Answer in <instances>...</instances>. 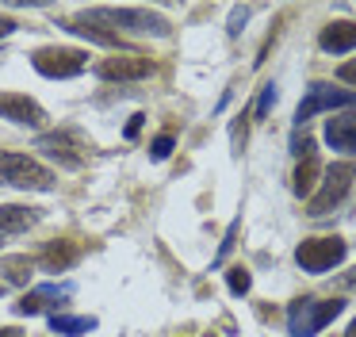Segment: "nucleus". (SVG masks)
<instances>
[{"label": "nucleus", "mask_w": 356, "mask_h": 337, "mask_svg": "<svg viewBox=\"0 0 356 337\" xmlns=\"http://www.w3.org/2000/svg\"><path fill=\"white\" fill-rule=\"evenodd\" d=\"M0 184L27 188V191H50L54 188V173H50L42 161L27 157V153L0 150Z\"/></svg>", "instance_id": "f257e3e1"}, {"label": "nucleus", "mask_w": 356, "mask_h": 337, "mask_svg": "<svg viewBox=\"0 0 356 337\" xmlns=\"http://www.w3.org/2000/svg\"><path fill=\"white\" fill-rule=\"evenodd\" d=\"M345 311L341 299H295L287 306V334L291 337H314L325 322H333Z\"/></svg>", "instance_id": "f03ea898"}, {"label": "nucleus", "mask_w": 356, "mask_h": 337, "mask_svg": "<svg viewBox=\"0 0 356 337\" xmlns=\"http://www.w3.org/2000/svg\"><path fill=\"white\" fill-rule=\"evenodd\" d=\"M81 19L88 23H111V27H123V31H134V35H169V19L146 12V8H92L85 12Z\"/></svg>", "instance_id": "7ed1b4c3"}, {"label": "nucleus", "mask_w": 356, "mask_h": 337, "mask_svg": "<svg viewBox=\"0 0 356 337\" xmlns=\"http://www.w3.org/2000/svg\"><path fill=\"white\" fill-rule=\"evenodd\" d=\"M353 180H356V165H353V161H337V165H330V168L322 173V188L310 196V211H307V214L322 219L325 211H333V207H337L341 199L348 196Z\"/></svg>", "instance_id": "20e7f679"}, {"label": "nucleus", "mask_w": 356, "mask_h": 337, "mask_svg": "<svg viewBox=\"0 0 356 337\" xmlns=\"http://www.w3.org/2000/svg\"><path fill=\"white\" fill-rule=\"evenodd\" d=\"M348 245L341 242V237H302L299 249H295V260H299L302 272H330V268H337L341 260H345Z\"/></svg>", "instance_id": "39448f33"}, {"label": "nucleus", "mask_w": 356, "mask_h": 337, "mask_svg": "<svg viewBox=\"0 0 356 337\" xmlns=\"http://www.w3.org/2000/svg\"><path fill=\"white\" fill-rule=\"evenodd\" d=\"M31 65L39 69L42 77L65 81V77H77L81 69L88 65V54L77 50V46H42V50L31 54Z\"/></svg>", "instance_id": "423d86ee"}, {"label": "nucleus", "mask_w": 356, "mask_h": 337, "mask_svg": "<svg viewBox=\"0 0 356 337\" xmlns=\"http://www.w3.org/2000/svg\"><path fill=\"white\" fill-rule=\"evenodd\" d=\"M333 107H356V96L345 88H333V84H310L307 96H302V104L295 107V123H307L310 115L318 111H333Z\"/></svg>", "instance_id": "0eeeda50"}, {"label": "nucleus", "mask_w": 356, "mask_h": 337, "mask_svg": "<svg viewBox=\"0 0 356 337\" xmlns=\"http://www.w3.org/2000/svg\"><path fill=\"white\" fill-rule=\"evenodd\" d=\"M154 73V61L142 54H111V58L96 61V77L104 81H142Z\"/></svg>", "instance_id": "6e6552de"}, {"label": "nucleus", "mask_w": 356, "mask_h": 337, "mask_svg": "<svg viewBox=\"0 0 356 337\" xmlns=\"http://www.w3.org/2000/svg\"><path fill=\"white\" fill-rule=\"evenodd\" d=\"M0 119H12L19 127H42L47 111L24 92H0Z\"/></svg>", "instance_id": "1a4fd4ad"}, {"label": "nucleus", "mask_w": 356, "mask_h": 337, "mask_svg": "<svg viewBox=\"0 0 356 337\" xmlns=\"http://www.w3.org/2000/svg\"><path fill=\"white\" fill-rule=\"evenodd\" d=\"M35 150H42L47 157H58L62 165H73V168L85 161V142H81L77 134H70V130H58V134H39Z\"/></svg>", "instance_id": "9d476101"}, {"label": "nucleus", "mask_w": 356, "mask_h": 337, "mask_svg": "<svg viewBox=\"0 0 356 337\" xmlns=\"http://www.w3.org/2000/svg\"><path fill=\"white\" fill-rule=\"evenodd\" d=\"M325 142L341 153H356V107H345L325 123Z\"/></svg>", "instance_id": "9b49d317"}, {"label": "nucleus", "mask_w": 356, "mask_h": 337, "mask_svg": "<svg viewBox=\"0 0 356 337\" xmlns=\"http://www.w3.org/2000/svg\"><path fill=\"white\" fill-rule=\"evenodd\" d=\"M77 257H81V249L73 242H47V249L39 253V265L47 268V272H65V268H73L77 265Z\"/></svg>", "instance_id": "f8f14e48"}, {"label": "nucleus", "mask_w": 356, "mask_h": 337, "mask_svg": "<svg viewBox=\"0 0 356 337\" xmlns=\"http://www.w3.org/2000/svg\"><path fill=\"white\" fill-rule=\"evenodd\" d=\"M322 50L325 54H348V50H356V23H348V19H337V23H330V27L322 31Z\"/></svg>", "instance_id": "ddd939ff"}, {"label": "nucleus", "mask_w": 356, "mask_h": 337, "mask_svg": "<svg viewBox=\"0 0 356 337\" xmlns=\"http://www.w3.org/2000/svg\"><path fill=\"white\" fill-rule=\"evenodd\" d=\"M39 222V211L24 203H4L0 207V234H24L27 226Z\"/></svg>", "instance_id": "4468645a"}, {"label": "nucleus", "mask_w": 356, "mask_h": 337, "mask_svg": "<svg viewBox=\"0 0 356 337\" xmlns=\"http://www.w3.org/2000/svg\"><path fill=\"white\" fill-rule=\"evenodd\" d=\"M322 173H325V168H322V161H318L314 153H310V157H302L299 168H295V184H291L295 196H302V199L314 196V188L322 184Z\"/></svg>", "instance_id": "2eb2a0df"}, {"label": "nucleus", "mask_w": 356, "mask_h": 337, "mask_svg": "<svg viewBox=\"0 0 356 337\" xmlns=\"http://www.w3.org/2000/svg\"><path fill=\"white\" fill-rule=\"evenodd\" d=\"M62 295H65V291L54 288V283H47V288H35V291H27V295L16 303V314H39L42 306H50L54 299H62Z\"/></svg>", "instance_id": "dca6fc26"}, {"label": "nucleus", "mask_w": 356, "mask_h": 337, "mask_svg": "<svg viewBox=\"0 0 356 337\" xmlns=\"http://www.w3.org/2000/svg\"><path fill=\"white\" fill-rule=\"evenodd\" d=\"M31 260L27 257H0V280L12 283V288H24V283H31Z\"/></svg>", "instance_id": "f3484780"}, {"label": "nucleus", "mask_w": 356, "mask_h": 337, "mask_svg": "<svg viewBox=\"0 0 356 337\" xmlns=\"http://www.w3.org/2000/svg\"><path fill=\"white\" fill-rule=\"evenodd\" d=\"M50 329H54V334L81 337V334H92V329H96V318H70V314H54V318H50Z\"/></svg>", "instance_id": "a211bd4d"}, {"label": "nucleus", "mask_w": 356, "mask_h": 337, "mask_svg": "<svg viewBox=\"0 0 356 337\" xmlns=\"http://www.w3.org/2000/svg\"><path fill=\"white\" fill-rule=\"evenodd\" d=\"M226 283H230V291H234V295H245V291L253 288V276H249V268L234 265L230 272H226Z\"/></svg>", "instance_id": "6ab92c4d"}, {"label": "nucleus", "mask_w": 356, "mask_h": 337, "mask_svg": "<svg viewBox=\"0 0 356 337\" xmlns=\"http://www.w3.org/2000/svg\"><path fill=\"white\" fill-rule=\"evenodd\" d=\"M276 104V84H264V92H261V100H257V119H264L268 115V107Z\"/></svg>", "instance_id": "aec40b11"}, {"label": "nucleus", "mask_w": 356, "mask_h": 337, "mask_svg": "<svg viewBox=\"0 0 356 337\" xmlns=\"http://www.w3.org/2000/svg\"><path fill=\"white\" fill-rule=\"evenodd\" d=\"M149 150H154V161H165V157L172 153V134H157Z\"/></svg>", "instance_id": "412c9836"}, {"label": "nucleus", "mask_w": 356, "mask_h": 337, "mask_svg": "<svg viewBox=\"0 0 356 337\" xmlns=\"http://www.w3.org/2000/svg\"><path fill=\"white\" fill-rule=\"evenodd\" d=\"M245 15H249V8H234V15H230V35H238V31H241Z\"/></svg>", "instance_id": "4be33fe9"}, {"label": "nucleus", "mask_w": 356, "mask_h": 337, "mask_svg": "<svg viewBox=\"0 0 356 337\" xmlns=\"http://www.w3.org/2000/svg\"><path fill=\"white\" fill-rule=\"evenodd\" d=\"M337 77H341V81H348V84H356V61H345V65L337 69Z\"/></svg>", "instance_id": "5701e85b"}, {"label": "nucleus", "mask_w": 356, "mask_h": 337, "mask_svg": "<svg viewBox=\"0 0 356 337\" xmlns=\"http://www.w3.org/2000/svg\"><path fill=\"white\" fill-rule=\"evenodd\" d=\"M142 119H146V115H131V123H127V138H134L142 130Z\"/></svg>", "instance_id": "b1692460"}, {"label": "nucleus", "mask_w": 356, "mask_h": 337, "mask_svg": "<svg viewBox=\"0 0 356 337\" xmlns=\"http://www.w3.org/2000/svg\"><path fill=\"white\" fill-rule=\"evenodd\" d=\"M12 31H16V23H12L8 15H0V38H8Z\"/></svg>", "instance_id": "393cba45"}, {"label": "nucleus", "mask_w": 356, "mask_h": 337, "mask_svg": "<svg viewBox=\"0 0 356 337\" xmlns=\"http://www.w3.org/2000/svg\"><path fill=\"white\" fill-rule=\"evenodd\" d=\"M341 288H356V268H348V276H341Z\"/></svg>", "instance_id": "a878e982"}, {"label": "nucleus", "mask_w": 356, "mask_h": 337, "mask_svg": "<svg viewBox=\"0 0 356 337\" xmlns=\"http://www.w3.org/2000/svg\"><path fill=\"white\" fill-rule=\"evenodd\" d=\"M0 337H24V334H19L16 326H4V329H0Z\"/></svg>", "instance_id": "bb28decb"}, {"label": "nucleus", "mask_w": 356, "mask_h": 337, "mask_svg": "<svg viewBox=\"0 0 356 337\" xmlns=\"http://www.w3.org/2000/svg\"><path fill=\"white\" fill-rule=\"evenodd\" d=\"M345 337H356V318H353V326H348V334Z\"/></svg>", "instance_id": "cd10ccee"}]
</instances>
